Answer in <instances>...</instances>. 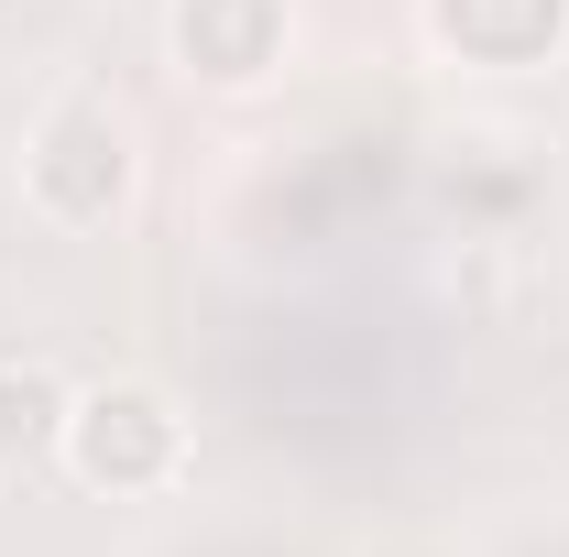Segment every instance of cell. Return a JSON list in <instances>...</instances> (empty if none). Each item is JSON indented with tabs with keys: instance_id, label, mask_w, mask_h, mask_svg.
Returning <instances> with one entry per match:
<instances>
[{
	"instance_id": "cell-1",
	"label": "cell",
	"mask_w": 569,
	"mask_h": 557,
	"mask_svg": "<svg viewBox=\"0 0 569 557\" xmlns=\"http://www.w3.org/2000/svg\"><path fill=\"white\" fill-rule=\"evenodd\" d=\"M142 153H132V110L99 99V88H67L33 132H22V209L44 230H110L121 198H132Z\"/></svg>"
},
{
	"instance_id": "cell-5",
	"label": "cell",
	"mask_w": 569,
	"mask_h": 557,
	"mask_svg": "<svg viewBox=\"0 0 569 557\" xmlns=\"http://www.w3.org/2000/svg\"><path fill=\"white\" fill-rule=\"evenodd\" d=\"M67 405H77V383L56 372V361H0V470H22V459H56Z\"/></svg>"
},
{
	"instance_id": "cell-4",
	"label": "cell",
	"mask_w": 569,
	"mask_h": 557,
	"mask_svg": "<svg viewBox=\"0 0 569 557\" xmlns=\"http://www.w3.org/2000/svg\"><path fill=\"white\" fill-rule=\"evenodd\" d=\"M427 33L471 67H548L569 44V0H427Z\"/></svg>"
},
{
	"instance_id": "cell-2",
	"label": "cell",
	"mask_w": 569,
	"mask_h": 557,
	"mask_svg": "<svg viewBox=\"0 0 569 557\" xmlns=\"http://www.w3.org/2000/svg\"><path fill=\"white\" fill-rule=\"evenodd\" d=\"M77 492H110V503H153V492L187 482V416L164 383H88L67 405V437H56Z\"/></svg>"
},
{
	"instance_id": "cell-3",
	"label": "cell",
	"mask_w": 569,
	"mask_h": 557,
	"mask_svg": "<svg viewBox=\"0 0 569 557\" xmlns=\"http://www.w3.org/2000/svg\"><path fill=\"white\" fill-rule=\"evenodd\" d=\"M176 67L209 88H263L284 67V0H176Z\"/></svg>"
}]
</instances>
